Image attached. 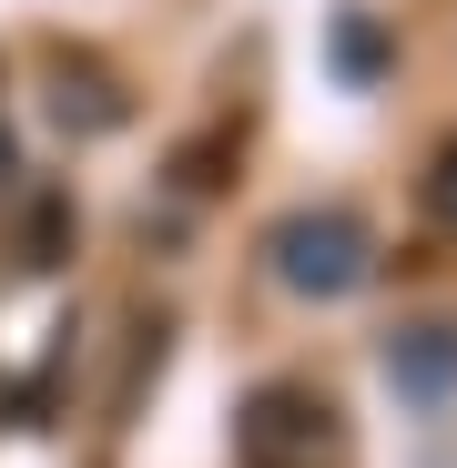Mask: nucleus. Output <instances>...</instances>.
<instances>
[{
  "mask_svg": "<svg viewBox=\"0 0 457 468\" xmlns=\"http://www.w3.org/2000/svg\"><path fill=\"white\" fill-rule=\"evenodd\" d=\"M51 112H61V133H112L122 122V92L102 82L92 61H61L51 71Z\"/></svg>",
  "mask_w": 457,
  "mask_h": 468,
  "instance_id": "obj_4",
  "label": "nucleus"
},
{
  "mask_svg": "<svg viewBox=\"0 0 457 468\" xmlns=\"http://www.w3.org/2000/svg\"><path fill=\"white\" fill-rule=\"evenodd\" d=\"M336 71H346V82H376V71H387V31H376L366 11L336 21Z\"/></svg>",
  "mask_w": 457,
  "mask_h": 468,
  "instance_id": "obj_5",
  "label": "nucleus"
},
{
  "mask_svg": "<svg viewBox=\"0 0 457 468\" xmlns=\"http://www.w3.org/2000/svg\"><path fill=\"white\" fill-rule=\"evenodd\" d=\"M11 174H21V153H11V133H0V194H11Z\"/></svg>",
  "mask_w": 457,
  "mask_h": 468,
  "instance_id": "obj_8",
  "label": "nucleus"
},
{
  "mask_svg": "<svg viewBox=\"0 0 457 468\" xmlns=\"http://www.w3.org/2000/svg\"><path fill=\"white\" fill-rule=\"evenodd\" d=\"M234 468H346V418L316 387L275 377L234 408Z\"/></svg>",
  "mask_w": 457,
  "mask_h": 468,
  "instance_id": "obj_2",
  "label": "nucleus"
},
{
  "mask_svg": "<svg viewBox=\"0 0 457 468\" xmlns=\"http://www.w3.org/2000/svg\"><path fill=\"white\" fill-rule=\"evenodd\" d=\"M387 377H397V398H417V408L457 398V326H407L387 346Z\"/></svg>",
  "mask_w": 457,
  "mask_h": 468,
  "instance_id": "obj_3",
  "label": "nucleus"
},
{
  "mask_svg": "<svg viewBox=\"0 0 457 468\" xmlns=\"http://www.w3.org/2000/svg\"><path fill=\"white\" fill-rule=\"evenodd\" d=\"M265 265H275V285H285V295L336 305V295H356V285L376 275V234H366V214L316 204V214H285V224L265 234Z\"/></svg>",
  "mask_w": 457,
  "mask_h": 468,
  "instance_id": "obj_1",
  "label": "nucleus"
},
{
  "mask_svg": "<svg viewBox=\"0 0 457 468\" xmlns=\"http://www.w3.org/2000/svg\"><path fill=\"white\" fill-rule=\"evenodd\" d=\"M427 214L457 224V143H437V164H427Z\"/></svg>",
  "mask_w": 457,
  "mask_h": 468,
  "instance_id": "obj_6",
  "label": "nucleus"
},
{
  "mask_svg": "<svg viewBox=\"0 0 457 468\" xmlns=\"http://www.w3.org/2000/svg\"><path fill=\"white\" fill-rule=\"evenodd\" d=\"M51 255H61V204L31 214V265H51Z\"/></svg>",
  "mask_w": 457,
  "mask_h": 468,
  "instance_id": "obj_7",
  "label": "nucleus"
}]
</instances>
